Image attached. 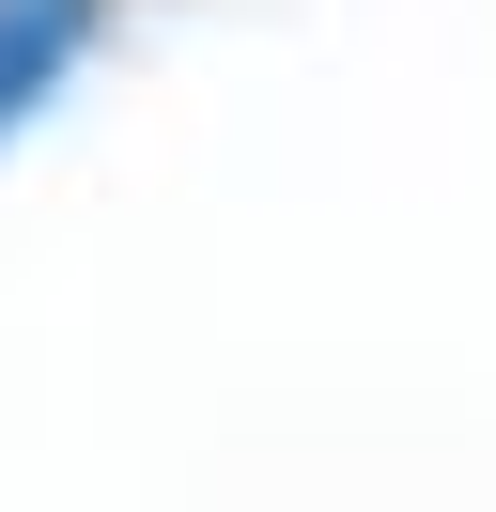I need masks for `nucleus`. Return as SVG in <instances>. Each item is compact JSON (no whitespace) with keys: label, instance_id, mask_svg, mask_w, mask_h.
<instances>
[{"label":"nucleus","instance_id":"1","mask_svg":"<svg viewBox=\"0 0 496 512\" xmlns=\"http://www.w3.org/2000/svg\"><path fill=\"white\" fill-rule=\"evenodd\" d=\"M78 32H93V0H0V125L47 94V63H62Z\"/></svg>","mask_w":496,"mask_h":512}]
</instances>
